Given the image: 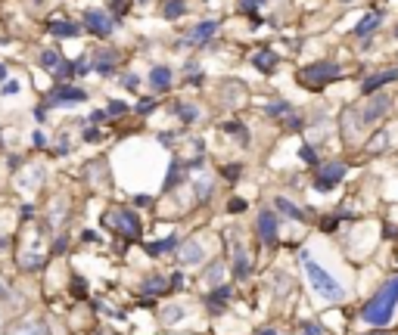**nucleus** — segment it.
I'll use <instances>...</instances> for the list:
<instances>
[{"label":"nucleus","mask_w":398,"mask_h":335,"mask_svg":"<svg viewBox=\"0 0 398 335\" xmlns=\"http://www.w3.org/2000/svg\"><path fill=\"white\" fill-rule=\"evenodd\" d=\"M395 304H398V277L386 280L383 286L377 289V295L367 302V307L361 311L364 323L370 326H389V320H392L395 314Z\"/></svg>","instance_id":"f257e3e1"},{"label":"nucleus","mask_w":398,"mask_h":335,"mask_svg":"<svg viewBox=\"0 0 398 335\" xmlns=\"http://www.w3.org/2000/svg\"><path fill=\"white\" fill-rule=\"evenodd\" d=\"M302 267H305V277H308V286L320 298H327V302H342L345 298V289L336 282V277H330L318 261H311V255H302Z\"/></svg>","instance_id":"f03ea898"},{"label":"nucleus","mask_w":398,"mask_h":335,"mask_svg":"<svg viewBox=\"0 0 398 335\" xmlns=\"http://www.w3.org/2000/svg\"><path fill=\"white\" fill-rule=\"evenodd\" d=\"M103 223L112 230V233H122V236H128V239L140 236V220H137V214H134L131 208H112L103 218Z\"/></svg>","instance_id":"7ed1b4c3"},{"label":"nucleus","mask_w":398,"mask_h":335,"mask_svg":"<svg viewBox=\"0 0 398 335\" xmlns=\"http://www.w3.org/2000/svg\"><path fill=\"white\" fill-rule=\"evenodd\" d=\"M336 75H340V65L336 63H315L311 68H305L302 72V81L308 84V87H324V84L333 81Z\"/></svg>","instance_id":"20e7f679"},{"label":"nucleus","mask_w":398,"mask_h":335,"mask_svg":"<svg viewBox=\"0 0 398 335\" xmlns=\"http://www.w3.org/2000/svg\"><path fill=\"white\" fill-rule=\"evenodd\" d=\"M342 177H345V165H342V161H327V165L318 171L315 184H318V190H333Z\"/></svg>","instance_id":"39448f33"},{"label":"nucleus","mask_w":398,"mask_h":335,"mask_svg":"<svg viewBox=\"0 0 398 335\" xmlns=\"http://www.w3.org/2000/svg\"><path fill=\"white\" fill-rule=\"evenodd\" d=\"M177 261L187 264V267H197V264L206 261V248H202L199 239H187V243H181V248H177Z\"/></svg>","instance_id":"423d86ee"},{"label":"nucleus","mask_w":398,"mask_h":335,"mask_svg":"<svg viewBox=\"0 0 398 335\" xmlns=\"http://www.w3.org/2000/svg\"><path fill=\"white\" fill-rule=\"evenodd\" d=\"M386 112H389V97H386V93H379V97H374V100L367 102V106H364V112H361V124H374V122H379Z\"/></svg>","instance_id":"0eeeda50"},{"label":"nucleus","mask_w":398,"mask_h":335,"mask_svg":"<svg viewBox=\"0 0 398 335\" xmlns=\"http://www.w3.org/2000/svg\"><path fill=\"white\" fill-rule=\"evenodd\" d=\"M84 22H88V28L94 34H112V19L103 13V10H88V16H84Z\"/></svg>","instance_id":"6e6552de"},{"label":"nucleus","mask_w":398,"mask_h":335,"mask_svg":"<svg viewBox=\"0 0 398 335\" xmlns=\"http://www.w3.org/2000/svg\"><path fill=\"white\" fill-rule=\"evenodd\" d=\"M258 236H261V243H274V239H277V218H274V211H261L258 214Z\"/></svg>","instance_id":"1a4fd4ad"},{"label":"nucleus","mask_w":398,"mask_h":335,"mask_svg":"<svg viewBox=\"0 0 398 335\" xmlns=\"http://www.w3.org/2000/svg\"><path fill=\"white\" fill-rule=\"evenodd\" d=\"M398 78V68H389V72H379V75H370L367 81H364V93H374V90H379L383 84H389V81H395Z\"/></svg>","instance_id":"9d476101"},{"label":"nucleus","mask_w":398,"mask_h":335,"mask_svg":"<svg viewBox=\"0 0 398 335\" xmlns=\"http://www.w3.org/2000/svg\"><path fill=\"white\" fill-rule=\"evenodd\" d=\"M10 335H50V332H47V326L41 320H22V323L13 326Z\"/></svg>","instance_id":"9b49d317"},{"label":"nucleus","mask_w":398,"mask_h":335,"mask_svg":"<svg viewBox=\"0 0 398 335\" xmlns=\"http://www.w3.org/2000/svg\"><path fill=\"white\" fill-rule=\"evenodd\" d=\"M150 84H152L156 90H168V87H172V68L156 65V68L150 72Z\"/></svg>","instance_id":"f8f14e48"},{"label":"nucleus","mask_w":398,"mask_h":335,"mask_svg":"<svg viewBox=\"0 0 398 335\" xmlns=\"http://www.w3.org/2000/svg\"><path fill=\"white\" fill-rule=\"evenodd\" d=\"M215 31H218L215 22H202V25H197V28H193V34L187 38V44H206V41H209Z\"/></svg>","instance_id":"ddd939ff"},{"label":"nucleus","mask_w":398,"mask_h":335,"mask_svg":"<svg viewBox=\"0 0 398 335\" xmlns=\"http://www.w3.org/2000/svg\"><path fill=\"white\" fill-rule=\"evenodd\" d=\"M224 277H227V267H224V264H221V261H218V264H211V267L206 270V282H209V286H211V289H218V286H224Z\"/></svg>","instance_id":"4468645a"},{"label":"nucleus","mask_w":398,"mask_h":335,"mask_svg":"<svg viewBox=\"0 0 398 335\" xmlns=\"http://www.w3.org/2000/svg\"><path fill=\"white\" fill-rule=\"evenodd\" d=\"M252 63H256V68H261V72H271V68L277 65V56L271 53V50H258V53L252 56Z\"/></svg>","instance_id":"2eb2a0df"},{"label":"nucleus","mask_w":398,"mask_h":335,"mask_svg":"<svg viewBox=\"0 0 398 335\" xmlns=\"http://www.w3.org/2000/svg\"><path fill=\"white\" fill-rule=\"evenodd\" d=\"M41 68H47V72H63V59L53 50H44L41 53Z\"/></svg>","instance_id":"dca6fc26"},{"label":"nucleus","mask_w":398,"mask_h":335,"mask_svg":"<svg viewBox=\"0 0 398 335\" xmlns=\"http://www.w3.org/2000/svg\"><path fill=\"white\" fill-rule=\"evenodd\" d=\"M184 10H187V0H165L162 4L165 19H177V16H184Z\"/></svg>","instance_id":"f3484780"},{"label":"nucleus","mask_w":398,"mask_h":335,"mask_svg":"<svg viewBox=\"0 0 398 335\" xmlns=\"http://www.w3.org/2000/svg\"><path fill=\"white\" fill-rule=\"evenodd\" d=\"M374 28H379V13H370V16H364V19L358 22V28H355V34H370Z\"/></svg>","instance_id":"a211bd4d"},{"label":"nucleus","mask_w":398,"mask_h":335,"mask_svg":"<svg viewBox=\"0 0 398 335\" xmlns=\"http://www.w3.org/2000/svg\"><path fill=\"white\" fill-rule=\"evenodd\" d=\"M224 298H227V286H218V292L209 298V311H224Z\"/></svg>","instance_id":"6ab92c4d"},{"label":"nucleus","mask_w":398,"mask_h":335,"mask_svg":"<svg viewBox=\"0 0 398 335\" xmlns=\"http://www.w3.org/2000/svg\"><path fill=\"white\" fill-rule=\"evenodd\" d=\"M184 317V307H177V304H168V307H162V323H177Z\"/></svg>","instance_id":"aec40b11"},{"label":"nucleus","mask_w":398,"mask_h":335,"mask_svg":"<svg viewBox=\"0 0 398 335\" xmlns=\"http://www.w3.org/2000/svg\"><path fill=\"white\" fill-rule=\"evenodd\" d=\"M277 208H281L283 214H290V218H295V220H302V218H305V214H302L299 208H295V205H293L290 199H277Z\"/></svg>","instance_id":"412c9836"},{"label":"nucleus","mask_w":398,"mask_h":335,"mask_svg":"<svg viewBox=\"0 0 398 335\" xmlns=\"http://www.w3.org/2000/svg\"><path fill=\"white\" fill-rule=\"evenodd\" d=\"M53 34H56V38H75V34H78V25H72V22L53 25Z\"/></svg>","instance_id":"4be33fe9"},{"label":"nucleus","mask_w":398,"mask_h":335,"mask_svg":"<svg viewBox=\"0 0 398 335\" xmlns=\"http://www.w3.org/2000/svg\"><path fill=\"white\" fill-rule=\"evenodd\" d=\"M143 292H147V295H156V292H165V280H159V277L147 280V286H143Z\"/></svg>","instance_id":"5701e85b"},{"label":"nucleus","mask_w":398,"mask_h":335,"mask_svg":"<svg viewBox=\"0 0 398 335\" xmlns=\"http://www.w3.org/2000/svg\"><path fill=\"white\" fill-rule=\"evenodd\" d=\"M112 65H115V53H100V63H97L100 72H109Z\"/></svg>","instance_id":"b1692460"},{"label":"nucleus","mask_w":398,"mask_h":335,"mask_svg":"<svg viewBox=\"0 0 398 335\" xmlns=\"http://www.w3.org/2000/svg\"><path fill=\"white\" fill-rule=\"evenodd\" d=\"M209 193H211V186H209V177H199V180H197V196H199V199H206Z\"/></svg>","instance_id":"393cba45"},{"label":"nucleus","mask_w":398,"mask_h":335,"mask_svg":"<svg viewBox=\"0 0 398 335\" xmlns=\"http://www.w3.org/2000/svg\"><path fill=\"white\" fill-rule=\"evenodd\" d=\"M177 115L187 118V122H197V106H177Z\"/></svg>","instance_id":"a878e982"},{"label":"nucleus","mask_w":398,"mask_h":335,"mask_svg":"<svg viewBox=\"0 0 398 335\" xmlns=\"http://www.w3.org/2000/svg\"><path fill=\"white\" fill-rule=\"evenodd\" d=\"M56 100H84L81 90H56Z\"/></svg>","instance_id":"bb28decb"},{"label":"nucleus","mask_w":398,"mask_h":335,"mask_svg":"<svg viewBox=\"0 0 398 335\" xmlns=\"http://www.w3.org/2000/svg\"><path fill=\"white\" fill-rule=\"evenodd\" d=\"M125 109H128V106H125L122 100H112V102H109V109H106V112H109V115H122Z\"/></svg>","instance_id":"cd10ccee"},{"label":"nucleus","mask_w":398,"mask_h":335,"mask_svg":"<svg viewBox=\"0 0 398 335\" xmlns=\"http://www.w3.org/2000/svg\"><path fill=\"white\" fill-rule=\"evenodd\" d=\"M320 332H324V329H320L318 323H305L302 329H299V335H320Z\"/></svg>","instance_id":"c85d7f7f"},{"label":"nucleus","mask_w":398,"mask_h":335,"mask_svg":"<svg viewBox=\"0 0 398 335\" xmlns=\"http://www.w3.org/2000/svg\"><path fill=\"white\" fill-rule=\"evenodd\" d=\"M4 93H19V81H6L4 84Z\"/></svg>","instance_id":"c756f323"},{"label":"nucleus","mask_w":398,"mask_h":335,"mask_svg":"<svg viewBox=\"0 0 398 335\" xmlns=\"http://www.w3.org/2000/svg\"><path fill=\"white\" fill-rule=\"evenodd\" d=\"M137 78H134V75H128V78H125V87H128V90H137Z\"/></svg>","instance_id":"7c9ffc66"},{"label":"nucleus","mask_w":398,"mask_h":335,"mask_svg":"<svg viewBox=\"0 0 398 335\" xmlns=\"http://www.w3.org/2000/svg\"><path fill=\"white\" fill-rule=\"evenodd\" d=\"M302 159H305V161H315V149H308V146H302Z\"/></svg>","instance_id":"2f4dec72"},{"label":"nucleus","mask_w":398,"mask_h":335,"mask_svg":"<svg viewBox=\"0 0 398 335\" xmlns=\"http://www.w3.org/2000/svg\"><path fill=\"white\" fill-rule=\"evenodd\" d=\"M243 208H246V202H243V199H234L231 202V211H243Z\"/></svg>","instance_id":"473e14b6"},{"label":"nucleus","mask_w":398,"mask_h":335,"mask_svg":"<svg viewBox=\"0 0 398 335\" xmlns=\"http://www.w3.org/2000/svg\"><path fill=\"white\" fill-rule=\"evenodd\" d=\"M150 109H152V102H150V100H143L140 106H137V112H150Z\"/></svg>","instance_id":"72a5a7b5"},{"label":"nucleus","mask_w":398,"mask_h":335,"mask_svg":"<svg viewBox=\"0 0 398 335\" xmlns=\"http://www.w3.org/2000/svg\"><path fill=\"white\" fill-rule=\"evenodd\" d=\"M256 4H261V0H243V6H246V10H249V6H256Z\"/></svg>","instance_id":"f704fd0d"},{"label":"nucleus","mask_w":398,"mask_h":335,"mask_svg":"<svg viewBox=\"0 0 398 335\" xmlns=\"http://www.w3.org/2000/svg\"><path fill=\"white\" fill-rule=\"evenodd\" d=\"M258 335H277V332H274V329H261Z\"/></svg>","instance_id":"c9c22d12"},{"label":"nucleus","mask_w":398,"mask_h":335,"mask_svg":"<svg viewBox=\"0 0 398 335\" xmlns=\"http://www.w3.org/2000/svg\"><path fill=\"white\" fill-rule=\"evenodd\" d=\"M6 295V286H4V282H0V298H4Z\"/></svg>","instance_id":"e433bc0d"},{"label":"nucleus","mask_w":398,"mask_h":335,"mask_svg":"<svg viewBox=\"0 0 398 335\" xmlns=\"http://www.w3.org/2000/svg\"><path fill=\"white\" fill-rule=\"evenodd\" d=\"M0 335H4V317H0Z\"/></svg>","instance_id":"4c0bfd02"},{"label":"nucleus","mask_w":398,"mask_h":335,"mask_svg":"<svg viewBox=\"0 0 398 335\" xmlns=\"http://www.w3.org/2000/svg\"><path fill=\"white\" fill-rule=\"evenodd\" d=\"M370 335H389V332H370Z\"/></svg>","instance_id":"58836bf2"}]
</instances>
